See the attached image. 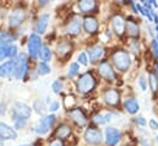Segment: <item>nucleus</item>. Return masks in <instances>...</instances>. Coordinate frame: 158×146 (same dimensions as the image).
<instances>
[{
	"label": "nucleus",
	"instance_id": "obj_33",
	"mask_svg": "<svg viewBox=\"0 0 158 146\" xmlns=\"http://www.w3.org/2000/svg\"><path fill=\"white\" fill-rule=\"evenodd\" d=\"M52 88H53L54 93H59V92H61V90H63V82H61V81H55V82H53Z\"/></svg>",
	"mask_w": 158,
	"mask_h": 146
},
{
	"label": "nucleus",
	"instance_id": "obj_29",
	"mask_svg": "<svg viewBox=\"0 0 158 146\" xmlns=\"http://www.w3.org/2000/svg\"><path fill=\"white\" fill-rule=\"evenodd\" d=\"M50 73V68L45 64V63H40L38 64V74L40 75H47V74H49Z\"/></svg>",
	"mask_w": 158,
	"mask_h": 146
},
{
	"label": "nucleus",
	"instance_id": "obj_27",
	"mask_svg": "<svg viewBox=\"0 0 158 146\" xmlns=\"http://www.w3.org/2000/svg\"><path fill=\"white\" fill-rule=\"evenodd\" d=\"M33 107H35V110L38 114H44L45 113V105H44V102L42 100L35 101V106Z\"/></svg>",
	"mask_w": 158,
	"mask_h": 146
},
{
	"label": "nucleus",
	"instance_id": "obj_39",
	"mask_svg": "<svg viewBox=\"0 0 158 146\" xmlns=\"http://www.w3.org/2000/svg\"><path fill=\"white\" fill-rule=\"evenodd\" d=\"M59 107H60V105H59V102H53L52 105H50V107H49V110H52V112H55V110H59Z\"/></svg>",
	"mask_w": 158,
	"mask_h": 146
},
{
	"label": "nucleus",
	"instance_id": "obj_2",
	"mask_svg": "<svg viewBox=\"0 0 158 146\" xmlns=\"http://www.w3.org/2000/svg\"><path fill=\"white\" fill-rule=\"evenodd\" d=\"M96 86V80L91 73H85L77 80V91L81 93L91 92Z\"/></svg>",
	"mask_w": 158,
	"mask_h": 146
},
{
	"label": "nucleus",
	"instance_id": "obj_13",
	"mask_svg": "<svg viewBox=\"0 0 158 146\" xmlns=\"http://www.w3.org/2000/svg\"><path fill=\"white\" fill-rule=\"evenodd\" d=\"M119 92L117 90H114V88H109V90H107L106 92H104V95H103V98H104V101L109 105V106H117L119 103Z\"/></svg>",
	"mask_w": 158,
	"mask_h": 146
},
{
	"label": "nucleus",
	"instance_id": "obj_15",
	"mask_svg": "<svg viewBox=\"0 0 158 146\" xmlns=\"http://www.w3.org/2000/svg\"><path fill=\"white\" fill-rule=\"evenodd\" d=\"M70 117H71V119H73L79 127H83V125L86 124V122H87L85 113L82 112V110H80V108H75V110H70Z\"/></svg>",
	"mask_w": 158,
	"mask_h": 146
},
{
	"label": "nucleus",
	"instance_id": "obj_35",
	"mask_svg": "<svg viewBox=\"0 0 158 146\" xmlns=\"http://www.w3.org/2000/svg\"><path fill=\"white\" fill-rule=\"evenodd\" d=\"M26 119H22V118H17V119H15V127H16V129H22V128H25V125H26Z\"/></svg>",
	"mask_w": 158,
	"mask_h": 146
},
{
	"label": "nucleus",
	"instance_id": "obj_32",
	"mask_svg": "<svg viewBox=\"0 0 158 146\" xmlns=\"http://www.w3.org/2000/svg\"><path fill=\"white\" fill-rule=\"evenodd\" d=\"M17 54V47L15 44H10L7 48V57L9 58H14Z\"/></svg>",
	"mask_w": 158,
	"mask_h": 146
},
{
	"label": "nucleus",
	"instance_id": "obj_8",
	"mask_svg": "<svg viewBox=\"0 0 158 146\" xmlns=\"http://www.w3.org/2000/svg\"><path fill=\"white\" fill-rule=\"evenodd\" d=\"M16 138H17V133L15 131V129H12L7 124L0 122V139L1 140H14Z\"/></svg>",
	"mask_w": 158,
	"mask_h": 146
},
{
	"label": "nucleus",
	"instance_id": "obj_43",
	"mask_svg": "<svg viewBox=\"0 0 158 146\" xmlns=\"http://www.w3.org/2000/svg\"><path fill=\"white\" fill-rule=\"evenodd\" d=\"M136 122H137L140 125H146V120H145L143 118H137V119H136Z\"/></svg>",
	"mask_w": 158,
	"mask_h": 146
},
{
	"label": "nucleus",
	"instance_id": "obj_14",
	"mask_svg": "<svg viewBox=\"0 0 158 146\" xmlns=\"http://www.w3.org/2000/svg\"><path fill=\"white\" fill-rule=\"evenodd\" d=\"M112 25H113V30L114 32L118 35V36H121L125 31V21L123 19L121 15H117L112 19Z\"/></svg>",
	"mask_w": 158,
	"mask_h": 146
},
{
	"label": "nucleus",
	"instance_id": "obj_28",
	"mask_svg": "<svg viewBox=\"0 0 158 146\" xmlns=\"http://www.w3.org/2000/svg\"><path fill=\"white\" fill-rule=\"evenodd\" d=\"M10 44L7 43H4V42H0V60H2L4 58L7 57V48H9Z\"/></svg>",
	"mask_w": 158,
	"mask_h": 146
},
{
	"label": "nucleus",
	"instance_id": "obj_40",
	"mask_svg": "<svg viewBox=\"0 0 158 146\" xmlns=\"http://www.w3.org/2000/svg\"><path fill=\"white\" fill-rule=\"evenodd\" d=\"M150 128L153 129V130H157L158 129V123L155 119H151V120H150Z\"/></svg>",
	"mask_w": 158,
	"mask_h": 146
},
{
	"label": "nucleus",
	"instance_id": "obj_4",
	"mask_svg": "<svg viewBox=\"0 0 158 146\" xmlns=\"http://www.w3.org/2000/svg\"><path fill=\"white\" fill-rule=\"evenodd\" d=\"M27 48H28V54L31 55V58L37 59L38 55L40 54V50H42V39H40V37L36 33L31 35L28 38Z\"/></svg>",
	"mask_w": 158,
	"mask_h": 146
},
{
	"label": "nucleus",
	"instance_id": "obj_21",
	"mask_svg": "<svg viewBox=\"0 0 158 146\" xmlns=\"http://www.w3.org/2000/svg\"><path fill=\"white\" fill-rule=\"evenodd\" d=\"M79 9L82 12H93L97 9V4L93 0H82L79 2Z\"/></svg>",
	"mask_w": 158,
	"mask_h": 146
},
{
	"label": "nucleus",
	"instance_id": "obj_10",
	"mask_svg": "<svg viewBox=\"0 0 158 146\" xmlns=\"http://www.w3.org/2000/svg\"><path fill=\"white\" fill-rule=\"evenodd\" d=\"M120 140V131L115 128H107L106 129V141L108 146H114Z\"/></svg>",
	"mask_w": 158,
	"mask_h": 146
},
{
	"label": "nucleus",
	"instance_id": "obj_26",
	"mask_svg": "<svg viewBox=\"0 0 158 146\" xmlns=\"http://www.w3.org/2000/svg\"><path fill=\"white\" fill-rule=\"evenodd\" d=\"M40 59L43 60V63H47L52 58V52L48 47H42V50H40Z\"/></svg>",
	"mask_w": 158,
	"mask_h": 146
},
{
	"label": "nucleus",
	"instance_id": "obj_36",
	"mask_svg": "<svg viewBox=\"0 0 158 146\" xmlns=\"http://www.w3.org/2000/svg\"><path fill=\"white\" fill-rule=\"evenodd\" d=\"M79 63L82 64V65H87L88 64V59H87L86 53H81L79 55Z\"/></svg>",
	"mask_w": 158,
	"mask_h": 146
},
{
	"label": "nucleus",
	"instance_id": "obj_23",
	"mask_svg": "<svg viewBox=\"0 0 158 146\" xmlns=\"http://www.w3.org/2000/svg\"><path fill=\"white\" fill-rule=\"evenodd\" d=\"M70 134H71V128H70L69 125H66V124H63V125L58 127V129H56V131H55V135H56V138H58L59 140L68 138Z\"/></svg>",
	"mask_w": 158,
	"mask_h": 146
},
{
	"label": "nucleus",
	"instance_id": "obj_22",
	"mask_svg": "<svg viewBox=\"0 0 158 146\" xmlns=\"http://www.w3.org/2000/svg\"><path fill=\"white\" fill-rule=\"evenodd\" d=\"M124 106H125V110H127L130 114H135L140 110V105L135 98H127L124 102Z\"/></svg>",
	"mask_w": 158,
	"mask_h": 146
},
{
	"label": "nucleus",
	"instance_id": "obj_25",
	"mask_svg": "<svg viewBox=\"0 0 158 146\" xmlns=\"http://www.w3.org/2000/svg\"><path fill=\"white\" fill-rule=\"evenodd\" d=\"M125 27H126V32L131 37H136L140 32L139 26L132 21H127V24H125Z\"/></svg>",
	"mask_w": 158,
	"mask_h": 146
},
{
	"label": "nucleus",
	"instance_id": "obj_1",
	"mask_svg": "<svg viewBox=\"0 0 158 146\" xmlns=\"http://www.w3.org/2000/svg\"><path fill=\"white\" fill-rule=\"evenodd\" d=\"M112 60L115 65V68L120 70V71H126L131 64V60H130V55L125 50H117L113 57H112Z\"/></svg>",
	"mask_w": 158,
	"mask_h": 146
},
{
	"label": "nucleus",
	"instance_id": "obj_3",
	"mask_svg": "<svg viewBox=\"0 0 158 146\" xmlns=\"http://www.w3.org/2000/svg\"><path fill=\"white\" fill-rule=\"evenodd\" d=\"M28 73V60L25 53H20L17 60H15V77L17 80H22Z\"/></svg>",
	"mask_w": 158,
	"mask_h": 146
},
{
	"label": "nucleus",
	"instance_id": "obj_24",
	"mask_svg": "<svg viewBox=\"0 0 158 146\" xmlns=\"http://www.w3.org/2000/svg\"><path fill=\"white\" fill-rule=\"evenodd\" d=\"M112 119V114L110 113H99L97 115L93 117V122L97 124H106L109 123Z\"/></svg>",
	"mask_w": 158,
	"mask_h": 146
},
{
	"label": "nucleus",
	"instance_id": "obj_17",
	"mask_svg": "<svg viewBox=\"0 0 158 146\" xmlns=\"http://www.w3.org/2000/svg\"><path fill=\"white\" fill-rule=\"evenodd\" d=\"M73 50V44L68 41H61L56 45V53L59 57H65Z\"/></svg>",
	"mask_w": 158,
	"mask_h": 146
},
{
	"label": "nucleus",
	"instance_id": "obj_12",
	"mask_svg": "<svg viewBox=\"0 0 158 146\" xmlns=\"http://www.w3.org/2000/svg\"><path fill=\"white\" fill-rule=\"evenodd\" d=\"M99 74L106 80H109V81H113L115 79L114 70L112 69V67H110V64L108 62H102L101 63V65H99Z\"/></svg>",
	"mask_w": 158,
	"mask_h": 146
},
{
	"label": "nucleus",
	"instance_id": "obj_18",
	"mask_svg": "<svg viewBox=\"0 0 158 146\" xmlns=\"http://www.w3.org/2000/svg\"><path fill=\"white\" fill-rule=\"evenodd\" d=\"M103 52H104V50H103V47H101V45H94V47L89 48V49H88L89 60H91L92 63H96L97 60H99V59L102 58Z\"/></svg>",
	"mask_w": 158,
	"mask_h": 146
},
{
	"label": "nucleus",
	"instance_id": "obj_37",
	"mask_svg": "<svg viewBox=\"0 0 158 146\" xmlns=\"http://www.w3.org/2000/svg\"><path fill=\"white\" fill-rule=\"evenodd\" d=\"M152 52H153L155 58H158V39L152 41Z\"/></svg>",
	"mask_w": 158,
	"mask_h": 146
},
{
	"label": "nucleus",
	"instance_id": "obj_20",
	"mask_svg": "<svg viewBox=\"0 0 158 146\" xmlns=\"http://www.w3.org/2000/svg\"><path fill=\"white\" fill-rule=\"evenodd\" d=\"M80 28H81V19L79 16H75L68 25L66 30H68V33L70 35H77L80 32Z\"/></svg>",
	"mask_w": 158,
	"mask_h": 146
},
{
	"label": "nucleus",
	"instance_id": "obj_6",
	"mask_svg": "<svg viewBox=\"0 0 158 146\" xmlns=\"http://www.w3.org/2000/svg\"><path fill=\"white\" fill-rule=\"evenodd\" d=\"M55 119H56V118H55L54 114L44 115L40 122H38V124L36 125V133H38V134H40V135L48 133V130H49V129L52 128V125L54 124Z\"/></svg>",
	"mask_w": 158,
	"mask_h": 146
},
{
	"label": "nucleus",
	"instance_id": "obj_11",
	"mask_svg": "<svg viewBox=\"0 0 158 146\" xmlns=\"http://www.w3.org/2000/svg\"><path fill=\"white\" fill-rule=\"evenodd\" d=\"M85 139L89 144H99L102 141V134H101V131L98 129L88 128L86 130V133H85Z\"/></svg>",
	"mask_w": 158,
	"mask_h": 146
},
{
	"label": "nucleus",
	"instance_id": "obj_16",
	"mask_svg": "<svg viewBox=\"0 0 158 146\" xmlns=\"http://www.w3.org/2000/svg\"><path fill=\"white\" fill-rule=\"evenodd\" d=\"M98 21H97V19H94V17H91V16H88V17H86L85 20H83V27H85V30L88 32V33H94V32H97V30H98Z\"/></svg>",
	"mask_w": 158,
	"mask_h": 146
},
{
	"label": "nucleus",
	"instance_id": "obj_30",
	"mask_svg": "<svg viewBox=\"0 0 158 146\" xmlns=\"http://www.w3.org/2000/svg\"><path fill=\"white\" fill-rule=\"evenodd\" d=\"M80 68H79V64L77 63H73L71 65H70V68H69V73L68 75L70 76V77H73V76H75L76 74L79 73Z\"/></svg>",
	"mask_w": 158,
	"mask_h": 146
},
{
	"label": "nucleus",
	"instance_id": "obj_38",
	"mask_svg": "<svg viewBox=\"0 0 158 146\" xmlns=\"http://www.w3.org/2000/svg\"><path fill=\"white\" fill-rule=\"evenodd\" d=\"M139 85H140V87H141L142 91H146L147 86H146V80H145L143 76H140V79H139Z\"/></svg>",
	"mask_w": 158,
	"mask_h": 146
},
{
	"label": "nucleus",
	"instance_id": "obj_34",
	"mask_svg": "<svg viewBox=\"0 0 158 146\" xmlns=\"http://www.w3.org/2000/svg\"><path fill=\"white\" fill-rule=\"evenodd\" d=\"M75 102H76V101H75V98H74L73 96H69V97H66V98H65L64 105H65V107H66V108H69V110H70V108L75 105Z\"/></svg>",
	"mask_w": 158,
	"mask_h": 146
},
{
	"label": "nucleus",
	"instance_id": "obj_31",
	"mask_svg": "<svg viewBox=\"0 0 158 146\" xmlns=\"http://www.w3.org/2000/svg\"><path fill=\"white\" fill-rule=\"evenodd\" d=\"M150 86H151V90L152 91H157L158 81H157V77L153 74H150Z\"/></svg>",
	"mask_w": 158,
	"mask_h": 146
},
{
	"label": "nucleus",
	"instance_id": "obj_42",
	"mask_svg": "<svg viewBox=\"0 0 158 146\" xmlns=\"http://www.w3.org/2000/svg\"><path fill=\"white\" fill-rule=\"evenodd\" d=\"M136 7H137V9L140 10V12H141L142 15H146V10H145V9L142 7V5H140V4H137V5H136Z\"/></svg>",
	"mask_w": 158,
	"mask_h": 146
},
{
	"label": "nucleus",
	"instance_id": "obj_19",
	"mask_svg": "<svg viewBox=\"0 0 158 146\" xmlns=\"http://www.w3.org/2000/svg\"><path fill=\"white\" fill-rule=\"evenodd\" d=\"M48 21H49V15L48 14L40 15L38 21H37V24H36V31H37V33L42 35V33L45 32L47 26H48Z\"/></svg>",
	"mask_w": 158,
	"mask_h": 146
},
{
	"label": "nucleus",
	"instance_id": "obj_7",
	"mask_svg": "<svg viewBox=\"0 0 158 146\" xmlns=\"http://www.w3.org/2000/svg\"><path fill=\"white\" fill-rule=\"evenodd\" d=\"M25 17H26V12H25L23 9L17 7V9L12 10V12L9 16V26L10 27H17V26H20L25 21Z\"/></svg>",
	"mask_w": 158,
	"mask_h": 146
},
{
	"label": "nucleus",
	"instance_id": "obj_41",
	"mask_svg": "<svg viewBox=\"0 0 158 146\" xmlns=\"http://www.w3.org/2000/svg\"><path fill=\"white\" fill-rule=\"evenodd\" d=\"M49 146H64V145H63V141H61V140L56 139V140H53Z\"/></svg>",
	"mask_w": 158,
	"mask_h": 146
},
{
	"label": "nucleus",
	"instance_id": "obj_5",
	"mask_svg": "<svg viewBox=\"0 0 158 146\" xmlns=\"http://www.w3.org/2000/svg\"><path fill=\"white\" fill-rule=\"evenodd\" d=\"M31 113H32L31 108L23 102H15L14 106H12V118H14V120L17 119V118H22V119L27 120L31 117Z\"/></svg>",
	"mask_w": 158,
	"mask_h": 146
},
{
	"label": "nucleus",
	"instance_id": "obj_9",
	"mask_svg": "<svg viewBox=\"0 0 158 146\" xmlns=\"http://www.w3.org/2000/svg\"><path fill=\"white\" fill-rule=\"evenodd\" d=\"M15 75V60H9L0 65V77L11 79Z\"/></svg>",
	"mask_w": 158,
	"mask_h": 146
},
{
	"label": "nucleus",
	"instance_id": "obj_44",
	"mask_svg": "<svg viewBox=\"0 0 158 146\" xmlns=\"http://www.w3.org/2000/svg\"><path fill=\"white\" fill-rule=\"evenodd\" d=\"M0 146H4V143H2V140L0 139Z\"/></svg>",
	"mask_w": 158,
	"mask_h": 146
},
{
	"label": "nucleus",
	"instance_id": "obj_45",
	"mask_svg": "<svg viewBox=\"0 0 158 146\" xmlns=\"http://www.w3.org/2000/svg\"><path fill=\"white\" fill-rule=\"evenodd\" d=\"M157 143H158V138H157Z\"/></svg>",
	"mask_w": 158,
	"mask_h": 146
}]
</instances>
